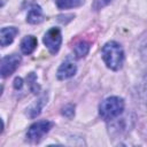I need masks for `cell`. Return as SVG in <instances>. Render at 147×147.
I'll return each instance as SVG.
<instances>
[{
    "instance_id": "6da1fadb",
    "label": "cell",
    "mask_w": 147,
    "mask_h": 147,
    "mask_svg": "<svg viewBox=\"0 0 147 147\" xmlns=\"http://www.w3.org/2000/svg\"><path fill=\"white\" fill-rule=\"evenodd\" d=\"M101 53H102L103 62L109 69L117 71L122 68L124 62V52L118 42L114 40L106 42L102 47Z\"/></svg>"
},
{
    "instance_id": "7a4b0ae2",
    "label": "cell",
    "mask_w": 147,
    "mask_h": 147,
    "mask_svg": "<svg viewBox=\"0 0 147 147\" xmlns=\"http://www.w3.org/2000/svg\"><path fill=\"white\" fill-rule=\"evenodd\" d=\"M124 110V100L119 96H109L101 101L99 106V115L105 121H111L118 117Z\"/></svg>"
},
{
    "instance_id": "3957f363",
    "label": "cell",
    "mask_w": 147,
    "mask_h": 147,
    "mask_svg": "<svg viewBox=\"0 0 147 147\" xmlns=\"http://www.w3.org/2000/svg\"><path fill=\"white\" fill-rule=\"evenodd\" d=\"M54 126V123L51 121H38L30 125L26 132V139L31 142H38L42 139V137L49 132V130Z\"/></svg>"
},
{
    "instance_id": "277c9868",
    "label": "cell",
    "mask_w": 147,
    "mask_h": 147,
    "mask_svg": "<svg viewBox=\"0 0 147 147\" xmlns=\"http://www.w3.org/2000/svg\"><path fill=\"white\" fill-rule=\"evenodd\" d=\"M42 41L51 54H56L62 44V34L59 28H51L42 38Z\"/></svg>"
},
{
    "instance_id": "5b68a950",
    "label": "cell",
    "mask_w": 147,
    "mask_h": 147,
    "mask_svg": "<svg viewBox=\"0 0 147 147\" xmlns=\"http://www.w3.org/2000/svg\"><path fill=\"white\" fill-rule=\"evenodd\" d=\"M21 63V56L17 54H10L6 55L1 60V68H0V74L2 78H6L10 76L20 65Z\"/></svg>"
},
{
    "instance_id": "8992f818",
    "label": "cell",
    "mask_w": 147,
    "mask_h": 147,
    "mask_svg": "<svg viewBox=\"0 0 147 147\" xmlns=\"http://www.w3.org/2000/svg\"><path fill=\"white\" fill-rule=\"evenodd\" d=\"M76 71H77V65L70 61H65L59 67L56 71V77L60 80H64L72 77L76 74Z\"/></svg>"
},
{
    "instance_id": "52a82bcc",
    "label": "cell",
    "mask_w": 147,
    "mask_h": 147,
    "mask_svg": "<svg viewBox=\"0 0 147 147\" xmlns=\"http://www.w3.org/2000/svg\"><path fill=\"white\" fill-rule=\"evenodd\" d=\"M17 33H18V29L15 28V26H5V28H2L1 31H0L1 46L6 47L7 45L11 44Z\"/></svg>"
},
{
    "instance_id": "ba28073f",
    "label": "cell",
    "mask_w": 147,
    "mask_h": 147,
    "mask_svg": "<svg viewBox=\"0 0 147 147\" xmlns=\"http://www.w3.org/2000/svg\"><path fill=\"white\" fill-rule=\"evenodd\" d=\"M38 41L37 38L33 36H25L22 40H21V52L25 55H30L31 53H33V51L37 48Z\"/></svg>"
},
{
    "instance_id": "9c48e42d",
    "label": "cell",
    "mask_w": 147,
    "mask_h": 147,
    "mask_svg": "<svg viewBox=\"0 0 147 147\" xmlns=\"http://www.w3.org/2000/svg\"><path fill=\"white\" fill-rule=\"evenodd\" d=\"M42 20H44V14H42L40 6H38V5L32 6L28 13L26 22L30 24H38V23L42 22Z\"/></svg>"
},
{
    "instance_id": "30bf717a",
    "label": "cell",
    "mask_w": 147,
    "mask_h": 147,
    "mask_svg": "<svg viewBox=\"0 0 147 147\" xmlns=\"http://www.w3.org/2000/svg\"><path fill=\"white\" fill-rule=\"evenodd\" d=\"M46 102H47V93H44V94L28 109L29 116H30L31 118L37 117V116L41 113V109L44 108V106L46 105Z\"/></svg>"
},
{
    "instance_id": "8fae6325",
    "label": "cell",
    "mask_w": 147,
    "mask_h": 147,
    "mask_svg": "<svg viewBox=\"0 0 147 147\" xmlns=\"http://www.w3.org/2000/svg\"><path fill=\"white\" fill-rule=\"evenodd\" d=\"M90 47H91V45H90L88 41H86V40H79V41H77L75 44L74 52H75V54H76L77 57H83V56H85V55L88 54Z\"/></svg>"
},
{
    "instance_id": "7c38bea8",
    "label": "cell",
    "mask_w": 147,
    "mask_h": 147,
    "mask_svg": "<svg viewBox=\"0 0 147 147\" xmlns=\"http://www.w3.org/2000/svg\"><path fill=\"white\" fill-rule=\"evenodd\" d=\"M84 2H85V0H55V3L60 9H68V8L79 7Z\"/></svg>"
},
{
    "instance_id": "4fadbf2b",
    "label": "cell",
    "mask_w": 147,
    "mask_h": 147,
    "mask_svg": "<svg viewBox=\"0 0 147 147\" xmlns=\"http://www.w3.org/2000/svg\"><path fill=\"white\" fill-rule=\"evenodd\" d=\"M26 82H28V85H29L30 91L32 93H34V94H38L39 91H40V86L37 83V76H36L34 72H30L26 76Z\"/></svg>"
},
{
    "instance_id": "5bb4252c",
    "label": "cell",
    "mask_w": 147,
    "mask_h": 147,
    "mask_svg": "<svg viewBox=\"0 0 147 147\" xmlns=\"http://www.w3.org/2000/svg\"><path fill=\"white\" fill-rule=\"evenodd\" d=\"M62 115L67 118H72L75 115V106L72 103H68L62 108Z\"/></svg>"
},
{
    "instance_id": "9a60e30c",
    "label": "cell",
    "mask_w": 147,
    "mask_h": 147,
    "mask_svg": "<svg viewBox=\"0 0 147 147\" xmlns=\"http://www.w3.org/2000/svg\"><path fill=\"white\" fill-rule=\"evenodd\" d=\"M139 51H140V53L144 57H147V34L145 37H142V39L140 40Z\"/></svg>"
},
{
    "instance_id": "2e32d148",
    "label": "cell",
    "mask_w": 147,
    "mask_h": 147,
    "mask_svg": "<svg viewBox=\"0 0 147 147\" xmlns=\"http://www.w3.org/2000/svg\"><path fill=\"white\" fill-rule=\"evenodd\" d=\"M111 1H113V0H94L92 7H93L94 10H99V9L103 8L105 6H107L108 3H110Z\"/></svg>"
},
{
    "instance_id": "e0dca14e",
    "label": "cell",
    "mask_w": 147,
    "mask_h": 147,
    "mask_svg": "<svg viewBox=\"0 0 147 147\" xmlns=\"http://www.w3.org/2000/svg\"><path fill=\"white\" fill-rule=\"evenodd\" d=\"M22 85H23L22 78H21V77H16V78L14 79V87H15L16 90H18V88L22 87Z\"/></svg>"
}]
</instances>
